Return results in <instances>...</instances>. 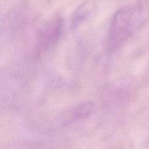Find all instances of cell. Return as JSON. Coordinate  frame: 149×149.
Returning <instances> with one entry per match:
<instances>
[{
  "instance_id": "obj_1",
  "label": "cell",
  "mask_w": 149,
  "mask_h": 149,
  "mask_svg": "<svg viewBox=\"0 0 149 149\" xmlns=\"http://www.w3.org/2000/svg\"><path fill=\"white\" fill-rule=\"evenodd\" d=\"M132 17L133 11L130 7H122L113 15L108 34L109 50L118 49L129 38L132 32Z\"/></svg>"
},
{
  "instance_id": "obj_2",
  "label": "cell",
  "mask_w": 149,
  "mask_h": 149,
  "mask_svg": "<svg viewBox=\"0 0 149 149\" xmlns=\"http://www.w3.org/2000/svg\"><path fill=\"white\" fill-rule=\"evenodd\" d=\"M62 29L63 19L60 16L54 17L47 23L39 36V46L41 49H46L55 45L62 33Z\"/></svg>"
},
{
  "instance_id": "obj_3",
  "label": "cell",
  "mask_w": 149,
  "mask_h": 149,
  "mask_svg": "<svg viewBox=\"0 0 149 149\" xmlns=\"http://www.w3.org/2000/svg\"><path fill=\"white\" fill-rule=\"evenodd\" d=\"M95 105L91 101H85L78 103L69 109L62 119L63 125H69L74 122L88 117L93 112Z\"/></svg>"
},
{
  "instance_id": "obj_4",
  "label": "cell",
  "mask_w": 149,
  "mask_h": 149,
  "mask_svg": "<svg viewBox=\"0 0 149 149\" xmlns=\"http://www.w3.org/2000/svg\"><path fill=\"white\" fill-rule=\"evenodd\" d=\"M95 9V4L93 0H86L80 4L74 12L71 17V30H76L86 20H88Z\"/></svg>"
}]
</instances>
